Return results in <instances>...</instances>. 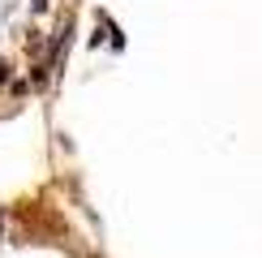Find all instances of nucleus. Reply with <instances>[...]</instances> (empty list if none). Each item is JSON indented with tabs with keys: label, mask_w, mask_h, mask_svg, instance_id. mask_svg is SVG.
Returning a JSON list of instances; mask_svg holds the SVG:
<instances>
[{
	"label": "nucleus",
	"mask_w": 262,
	"mask_h": 258,
	"mask_svg": "<svg viewBox=\"0 0 262 258\" xmlns=\"http://www.w3.org/2000/svg\"><path fill=\"white\" fill-rule=\"evenodd\" d=\"M9 82V69H5V64H0V86H5Z\"/></svg>",
	"instance_id": "obj_2"
},
{
	"label": "nucleus",
	"mask_w": 262,
	"mask_h": 258,
	"mask_svg": "<svg viewBox=\"0 0 262 258\" xmlns=\"http://www.w3.org/2000/svg\"><path fill=\"white\" fill-rule=\"evenodd\" d=\"M30 9H35V13H43V9H48V0H30Z\"/></svg>",
	"instance_id": "obj_1"
}]
</instances>
